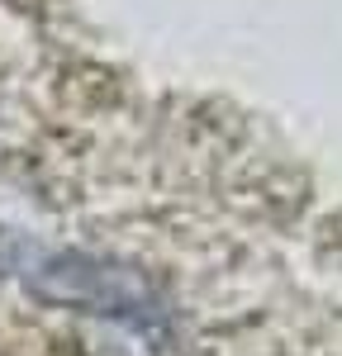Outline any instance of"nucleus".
I'll return each mask as SVG.
<instances>
[{
  "mask_svg": "<svg viewBox=\"0 0 342 356\" xmlns=\"http://www.w3.org/2000/svg\"><path fill=\"white\" fill-rule=\"evenodd\" d=\"M15 271L33 300L57 304V309H76L90 318H114V323H133V328H152L167 318L162 285L142 266L119 261V257H100L81 247H67V252L28 247Z\"/></svg>",
  "mask_w": 342,
  "mask_h": 356,
  "instance_id": "1",
  "label": "nucleus"
}]
</instances>
